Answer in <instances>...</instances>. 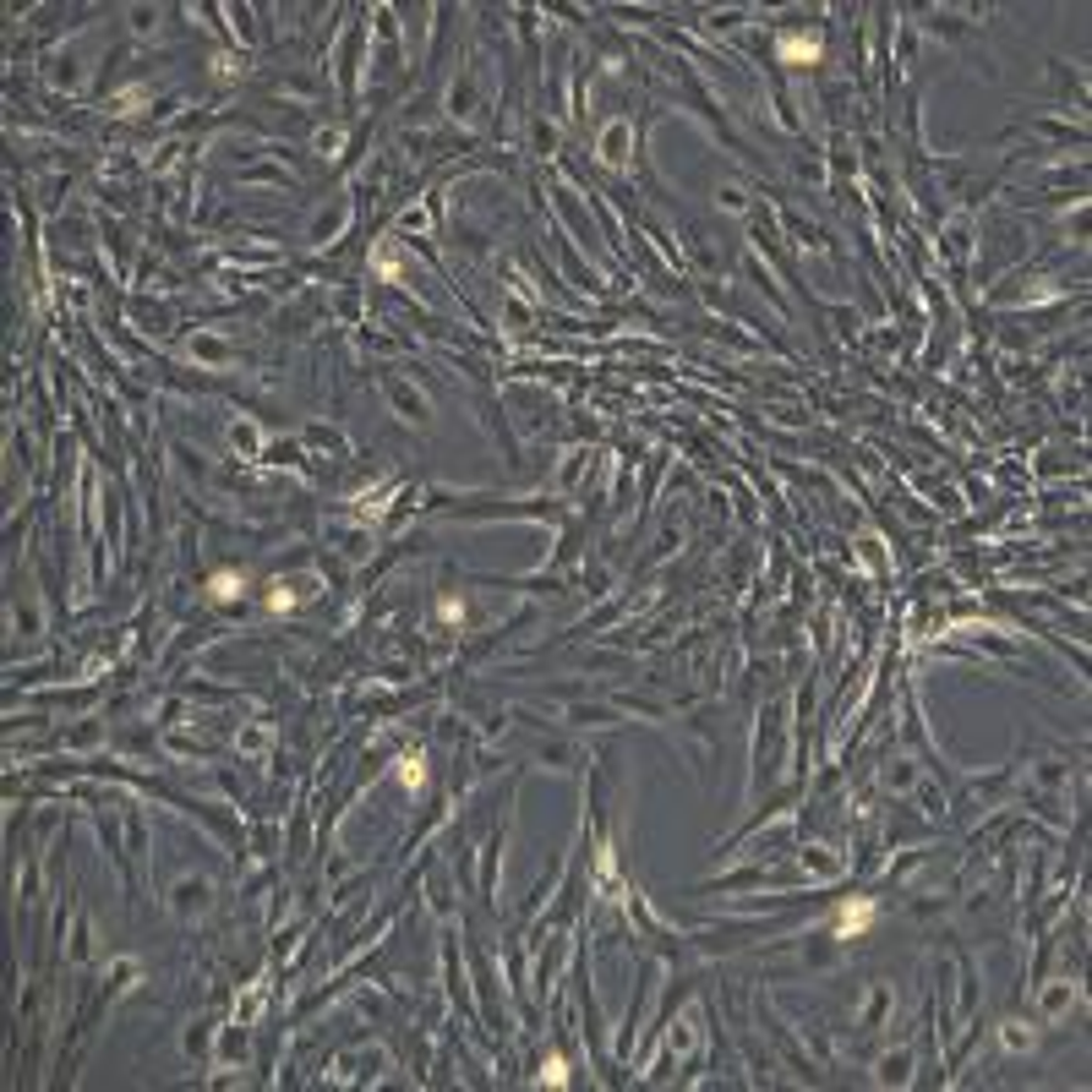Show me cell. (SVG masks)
<instances>
[{
  "mask_svg": "<svg viewBox=\"0 0 1092 1092\" xmlns=\"http://www.w3.org/2000/svg\"><path fill=\"white\" fill-rule=\"evenodd\" d=\"M126 23H131V34H137V38H148L153 28H159V6H131Z\"/></svg>",
  "mask_w": 1092,
  "mask_h": 1092,
  "instance_id": "cell-40",
  "label": "cell"
},
{
  "mask_svg": "<svg viewBox=\"0 0 1092 1092\" xmlns=\"http://www.w3.org/2000/svg\"><path fill=\"white\" fill-rule=\"evenodd\" d=\"M448 115H454V120H475V115H481V94H475V66H459V77L448 83Z\"/></svg>",
  "mask_w": 1092,
  "mask_h": 1092,
  "instance_id": "cell-16",
  "label": "cell"
},
{
  "mask_svg": "<svg viewBox=\"0 0 1092 1092\" xmlns=\"http://www.w3.org/2000/svg\"><path fill=\"white\" fill-rule=\"evenodd\" d=\"M137 983H142V962H137V956H115V962H109V983H105V994H109V999H120V994H131Z\"/></svg>",
  "mask_w": 1092,
  "mask_h": 1092,
  "instance_id": "cell-25",
  "label": "cell"
},
{
  "mask_svg": "<svg viewBox=\"0 0 1092 1092\" xmlns=\"http://www.w3.org/2000/svg\"><path fill=\"white\" fill-rule=\"evenodd\" d=\"M176 459H181V471H186V475H208V465H202V454H191L186 443H176Z\"/></svg>",
  "mask_w": 1092,
  "mask_h": 1092,
  "instance_id": "cell-45",
  "label": "cell"
},
{
  "mask_svg": "<svg viewBox=\"0 0 1092 1092\" xmlns=\"http://www.w3.org/2000/svg\"><path fill=\"white\" fill-rule=\"evenodd\" d=\"M426 896H432V912H437V917H454V896H448L443 874H432V885H426Z\"/></svg>",
  "mask_w": 1092,
  "mask_h": 1092,
  "instance_id": "cell-42",
  "label": "cell"
},
{
  "mask_svg": "<svg viewBox=\"0 0 1092 1092\" xmlns=\"http://www.w3.org/2000/svg\"><path fill=\"white\" fill-rule=\"evenodd\" d=\"M262 999H268V988H262V983L247 988V999H236V1022H247V1027L257 1022V1016H262Z\"/></svg>",
  "mask_w": 1092,
  "mask_h": 1092,
  "instance_id": "cell-38",
  "label": "cell"
},
{
  "mask_svg": "<svg viewBox=\"0 0 1092 1092\" xmlns=\"http://www.w3.org/2000/svg\"><path fill=\"white\" fill-rule=\"evenodd\" d=\"M186 355H191L197 366H208V372H224V366H236V350H230V344H224L213 328H197V333H191V339H186Z\"/></svg>",
  "mask_w": 1092,
  "mask_h": 1092,
  "instance_id": "cell-13",
  "label": "cell"
},
{
  "mask_svg": "<svg viewBox=\"0 0 1092 1092\" xmlns=\"http://www.w3.org/2000/svg\"><path fill=\"white\" fill-rule=\"evenodd\" d=\"M49 83L77 94V83H83V55H77V49H60V55L49 60Z\"/></svg>",
  "mask_w": 1092,
  "mask_h": 1092,
  "instance_id": "cell-26",
  "label": "cell"
},
{
  "mask_svg": "<svg viewBox=\"0 0 1092 1092\" xmlns=\"http://www.w3.org/2000/svg\"><path fill=\"white\" fill-rule=\"evenodd\" d=\"M967 241H973V230H967V213H962V219H951V230H945V252L962 262V257H967Z\"/></svg>",
  "mask_w": 1092,
  "mask_h": 1092,
  "instance_id": "cell-39",
  "label": "cell"
},
{
  "mask_svg": "<svg viewBox=\"0 0 1092 1092\" xmlns=\"http://www.w3.org/2000/svg\"><path fill=\"white\" fill-rule=\"evenodd\" d=\"M318 596H323L318 574H273L262 607H268V612H295V607H306V601H318Z\"/></svg>",
  "mask_w": 1092,
  "mask_h": 1092,
  "instance_id": "cell-4",
  "label": "cell"
},
{
  "mask_svg": "<svg viewBox=\"0 0 1092 1092\" xmlns=\"http://www.w3.org/2000/svg\"><path fill=\"white\" fill-rule=\"evenodd\" d=\"M236 181H241V186H279V191H290V186H295V176H284L279 165H247Z\"/></svg>",
  "mask_w": 1092,
  "mask_h": 1092,
  "instance_id": "cell-30",
  "label": "cell"
},
{
  "mask_svg": "<svg viewBox=\"0 0 1092 1092\" xmlns=\"http://www.w3.org/2000/svg\"><path fill=\"white\" fill-rule=\"evenodd\" d=\"M208 596H213V601H241V596H247V574H236V568L213 574V579H208Z\"/></svg>",
  "mask_w": 1092,
  "mask_h": 1092,
  "instance_id": "cell-33",
  "label": "cell"
},
{
  "mask_svg": "<svg viewBox=\"0 0 1092 1092\" xmlns=\"http://www.w3.org/2000/svg\"><path fill=\"white\" fill-rule=\"evenodd\" d=\"M775 55L787 66H803V60L820 55V28H798V34H775Z\"/></svg>",
  "mask_w": 1092,
  "mask_h": 1092,
  "instance_id": "cell-22",
  "label": "cell"
},
{
  "mask_svg": "<svg viewBox=\"0 0 1092 1092\" xmlns=\"http://www.w3.org/2000/svg\"><path fill=\"white\" fill-rule=\"evenodd\" d=\"M247 1055H252V1027L247 1022H230V1027H219L213 1033V1065L219 1070H236V1065H247Z\"/></svg>",
  "mask_w": 1092,
  "mask_h": 1092,
  "instance_id": "cell-9",
  "label": "cell"
},
{
  "mask_svg": "<svg viewBox=\"0 0 1092 1092\" xmlns=\"http://www.w3.org/2000/svg\"><path fill=\"white\" fill-rule=\"evenodd\" d=\"M530 153H541V159H552V153H557V126H552V120H530Z\"/></svg>",
  "mask_w": 1092,
  "mask_h": 1092,
  "instance_id": "cell-36",
  "label": "cell"
},
{
  "mask_svg": "<svg viewBox=\"0 0 1092 1092\" xmlns=\"http://www.w3.org/2000/svg\"><path fill=\"white\" fill-rule=\"evenodd\" d=\"M383 400H388V410L400 415V421H410V426H426V421H432V400H426L421 388H415L410 377H400V372L383 377Z\"/></svg>",
  "mask_w": 1092,
  "mask_h": 1092,
  "instance_id": "cell-3",
  "label": "cell"
},
{
  "mask_svg": "<svg viewBox=\"0 0 1092 1092\" xmlns=\"http://www.w3.org/2000/svg\"><path fill=\"white\" fill-rule=\"evenodd\" d=\"M999 1049H1005V1055H1033L1038 1027L1033 1022H999Z\"/></svg>",
  "mask_w": 1092,
  "mask_h": 1092,
  "instance_id": "cell-27",
  "label": "cell"
},
{
  "mask_svg": "<svg viewBox=\"0 0 1092 1092\" xmlns=\"http://www.w3.org/2000/svg\"><path fill=\"white\" fill-rule=\"evenodd\" d=\"M628 148H634V120L628 115H618V120H607L601 126V137H596V153H601V165H628Z\"/></svg>",
  "mask_w": 1092,
  "mask_h": 1092,
  "instance_id": "cell-11",
  "label": "cell"
},
{
  "mask_svg": "<svg viewBox=\"0 0 1092 1092\" xmlns=\"http://www.w3.org/2000/svg\"><path fill=\"white\" fill-rule=\"evenodd\" d=\"M912 1070H917L912 1044H896V1049H885V1055H874L869 1076H874V1087H912Z\"/></svg>",
  "mask_w": 1092,
  "mask_h": 1092,
  "instance_id": "cell-8",
  "label": "cell"
},
{
  "mask_svg": "<svg viewBox=\"0 0 1092 1092\" xmlns=\"http://www.w3.org/2000/svg\"><path fill=\"white\" fill-rule=\"evenodd\" d=\"M224 437H230L236 459H262V454H268V437H262V426L252 421V415H236V421L224 426Z\"/></svg>",
  "mask_w": 1092,
  "mask_h": 1092,
  "instance_id": "cell-18",
  "label": "cell"
},
{
  "mask_svg": "<svg viewBox=\"0 0 1092 1092\" xmlns=\"http://www.w3.org/2000/svg\"><path fill=\"white\" fill-rule=\"evenodd\" d=\"M1076 1005H1081V983H1076V978H1055V983L1038 988V1022H1044V1027H1059Z\"/></svg>",
  "mask_w": 1092,
  "mask_h": 1092,
  "instance_id": "cell-7",
  "label": "cell"
},
{
  "mask_svg": "<svg viewBox=\"0 0 1092 1092\" xmlns=\"http://www.w3.org/2000/svg\"><path fill=\"white\" fill-rule=\"evenodd\" d=\"M917 781H923V770H917L912 754H891V760L880 764V787L891 792V798H912Z\"/></svg>",
  "mask_w": 1092,
  "mask_h": 1092,
  "instance_id": "cell-14",
  "label": "cell"
},
{
  "mask_svg": "<svg viewBox=\"0 0 1092 1092\" xmlns=\"http://www.w3.org/2000/svg\"><path fill=\"white\" fill-rule=\"evenodd\" d=\"M716 202L727 213H749V191H743V186H716Z\"/></svg>",
  "mask_w": 1092,
  "mask_h": 1092,
  "instance_id": "cell-43",
  "label": "cell"
},
{
  "mask_svg": "<svg viewBox=\"0 0 1092 1092\" xmlns=\"http://www.w3.org/2000/svg\"><path fill=\"white\" fill-rule=\"evenodd\" d=\"M437 618H443V622H465V601L443 596V601H437Z\"/></svg>",
  "mask_w": 1092,
  "mask_h": 1092,
  "instance_id": "cell-46",
  "label": "cell"
},
{
  "mask_svg": "<svg viewBox=\"0 0 1092 1092\" xmlns=\"http://www.w3.org/2000/svg\"><path fill=\"white\" fill-rule=\"evenodd\" d=\"M798 869L809 874V885H836V880L846 874V863L831 852V846L809 841V846H798Z\"/></svg>",
  "mask_w": 1092,
  "mask_h": 1092,
  "instance_id": "cell-12",
  "label": "cell"
},
{
  "mask_svg": "<svg viewBox=\"0 0 1092 1092\" xmlns=\"http://www.w3.org/2000/svg\"><path fill=\"white\" fill-rule=\"evenodd\" d=\"M693 1049H699V1033H693L689 1016H678V1027L667 1033V1055H689L693 1059Z\"/></svg>",
  "mask_w": 1092,
  "mask_h": 1092,
  "instance_id": "cell-35",
  "label": "cell"
},
{
  "mask_svg": "<svg viewBox=\"0 0 1092 1092\" xmlns=\"http://www.w3.org/2000/svg\"><path fill=\"white\" fill-rule=\"evenodd\" d=\"M66 962H71V967H88V962H94V917H88V912H77V923H71Z\"/></svg>",
  "mask_w": 1092,
  "mask_h": 1092,
  "instance_id": "cell-24",
  "label": "cell"
},
{
  "mask_svg": "<svg viewBox=\"0 0 1092 1092\" xmlns=\"http://www.w3.org/2000/svg\"><path fill=\"white\" fill-rule=\"evenodd\" d=\"M328 541H339V552H344V557H366V530H344V525H333V530H328Z\"/></svg>",
  "mask_w": 1092,
  "mask_h": 1092,
  "instance_id": "cell-37",
  "label": "cell"
},
{
  "mask_svg": "<svg viewBox=\"0 0 1092 1092\" xmlns=\"http://www.w3.org/2000/svg\"><path fill=\"white\" fill-rule=\"evenodd\" d=\"M312 153H318V159H339V153H344V126H318V131H312Z\"/></svg>",
  "mask_w": 1092,
  "mask_h": 1092,
  "instance_id": "cell-34",
  "label": "cell"
},
{
  "mask_svg": "<svg viewBox=\"0 0 1092 1092\" xmlns=\"http://www.w3.org/2000/svg\"><path fill=\"white\" fill-rule=\"evenodd\" d=\"M426 224H432V219H426V208H404L400 230H404V236H426Z\"/></svg>",
  "mask_w": 1092,
  "mask_h": 1092,
  "instance_id": "cell-44",
  "label": "cell"
},
{
  "mask_svg": "<svg viewBox=\"0 0 1092 1092\" xmlns=\"http://www.w3.org/2000/svg\"><path fill=\"white\" fill-rule=\"evenodd\" d=\"M530 760L546 764V770L574 775L579 764H585V743H579V738H557V732H541V738H530Z\"/></svg>",
  "mask_w": 1092,
  "mask_h": 1092,
  "instance_id": "cell-5",
  "label": "cell"
},
{
  "mask_svg": "<svg viewBox=\"0 0 1092 1092\" xmlns=\"http://www.w3.org/2000/svg\"><path fill=\"white\" fill-rule=\"evenodd\" d=\"M874 917H880V907H874V896H852L846 907H836V923H831V934L841 945H852V940H869V928H874Z\"/></svg>",
  "mask_w": 1092,
  "mask_h": 1092,
  "instance_id": "cell-6",
  "label": "cell"
},
{
  "mask_svg": "<svg viewBox=\"0 0 1092 1092\" xmlns=\"http://www.w3.org/2000/svg\"><path fill=\"white\" fill-rule=\"evenodd\" d=\"M891 1005H896L891 983H874L869 994H863V1005H857V1027H863V1033H880V1027L891 1022Z\"/></svg>",
  "mask_w": 1092,
  "mask_h": 1092,
  "instance_id": "cell-21",
  "label": "cell"
},
{
  "mask_svg": "<svg viewBox=\"0 0 1092 1092\" xmlns=\"http://www.w3.org/2000/svg\"><path fill=\"white\" fill-rule=\"evenodd\" d=\"M912 798L923 803V814H928V820H945V798H940L934 787H928V781H917V787H912Z\"/></svg>",
  "mask_w": 1092,
  "mask_h": 1092,
  "instance_id": "cell-41",
  "label": "cell"
},
{
  "mask_svg": "<svg viewBox=\"0 0 1092 1092\" xmlns=\"http://www.w3.org/2000/svg\"><path fill=\"white\" fill-rule=\"evenodd\" d=\"M743 17H749V12H716V17H710V28H716V34H732Z\"/></svg>",
  "mask_w": 1092,
  "mask_h": 1092,
  "instance_id": "cell-47",
  "label": "cell"
},
{
  "mask_svg": "<svg viewBox=\"0 0 1092 1092\" xmlns=\"http://www.w3.org/2000/svg\"><path fill=\"white\" fill-rule=\"evenodd\" d=\"M306 448H318V454H333V459H344L350 454V437L339 432V426H306Z\"/></svg>",
  "mask_w": 1092,
  "mask_h": 1092,
  "instance_id": "cell-29",
  "label": "cell"
},
{
  "mask_svg": "<svg viewBox=\"0 0 1092 1092\" xmlns=\"http://www.w3.org/2000/svg\"><path fill=\"white\" fill-rule=\"evenodd\" d=\"M213 1033H219V1022H213V1016H202V1022L191 1016V1022H186V1038H181V1049H186L191 1059H197V1055L208 1059V1055H213Z\"/></svg>",
  "mask_w": 1092,
  "mask_h": 1092,
  "instance_id": "cell-28",
  "label": "cell"
},
{
  "mask_svg": "<svg viewBox=\"0 0 1092 1092\" xmlns=\"http://www.w3.org/2000/svg\"><path fill=\"white\" fill-rule=\"evenodd\" d=\"M552 716L563 721L568 732H601V727H622V705L618 699H574V693H563L552 705Z\"/></svg>",
  "mask_w": 1092,
  "mask_h": 1092,
  "instance_id": "cell-2",
  "label": "cell"
},
{
  "mask_svg": "<svg viewBox=\"0 0 1092 1092\" xmlns=\"http://www.w3.org/2000/svg\"><path fill=\"white\" fill-rule=\"evenodd\" d=\"M38 634H44V607H38L34 590H23V596H12V639L34 645Z\"/></svg>",
  "mask_w": 1092,
  "mask_h": 1092,
  "instance_id": "cell-15",
  "label": "cell"
},
{
  "mask_svg": "<svg viewBox=\"0 0 1092 1092\" xmlns=\"http://www.w3.org/2000/svg\"><path fill=\"white\" fill-rule=\"evenodd\" d=\"M273 732L262 727V721H247V727L236 732V754H247V760H257V754H268Z\"/></svg>",
  "mask_w": 1092,
  "mask_h": 1092,
  "instance_id": "cell-31",
  "label": "cell"
},
{
  "mask_svg": "<svg viewBox=\"0 0 1092 1092\" xmlns=\"http://www.w3.org/2000/svg\"><path fill=\"white\" fill-rule=\"evenodd\" d=\"M973 1010H978V967L973 956H956V1010H951V1022H973Z\"/></svg>",
  "mask_w": 1092,
  "mask_h": 1092,
  "instance_id": "cell-17",
  "label": "cell"
},
{
  "mask_svg": "<svg viewBox=\"0 0 1092 1092\" xmlns=\"http://www.w3.org/2000/svg\"><path fill=\"white\" fill-rule=\"evenodd\" d=\"M1027 775H1033L1038 792H1049V798H1055V792L1070 787V760H1065V754H1044L1038 764H1027Z\"/></svg>",
  "mask_w": 1092,
  "mask_h": 1092,
  "instance_id": "cell-19",
  "label": "cell"
},
{
  "mask_svg": "<svg viewBox=\"0 0 1092 1092\" xmlns=\"http://www.w3.org/2000/svg\"><path fill=\"white\" fill-rule=\"evenodd\" d=\"M803 967H809V973H831V967H841V940H836L831 928H820V934L803 940Z\"/></svg>",
  "mask_w": 1092,
  "mask_h": 1092,
  "instance_id": "cell-20",
  "label": "cell"
},
{
  "mask_svg": "<svg viewBox=\"0 0 1092 1092\" xmlns=\"http://www.w3.org/2000/svg\"><path fill=\"white\" fill-rule=\"evenodd\" d=\"M109 738V727L99 716H83V721H71V727H60V749H99V743Z\"/></svg>",
  "mask_w": 1092,
  "mask_h": 1092,
  "instance_id": "cell-23",
  "label": "cell"
},
{
  "mask_svg": "<svg viewBox=\"0 0 1092 1092\" xmlns=\"http://www.w3.org/2000/svg\"><path fill=\"white\" fill-rule=\"evenodd\" d=\"M213 902H219V885H213V874L186 869V874H176V880L165 885V912L176 917L181 928H197L202 917L213 912Z\"/></svg>",
  "mask_w": 1092,
  "mask_h": 1092,
  "instance_id": "cell-1",
  "label": "cell"
},
{
  "mask_svg": "<svg viewBox=\"0 0 1092 1092\" xmlns=\"http://www.w3.org/2000/svg\"><path fill=\"white\" fill-rule=\"evenodd\" d=\"M400 781H404V792H426L432 770H426V754H421V749H415V754H404V760H400Z\"/></svg>",
  "mask_w": 1092,
  "mask_h": 1092,
  "instance_id": "cell-32",
  "label": "cell"
},
{
  "mask_svg": "<svg viewBox=\"0 0 1092 1092\" xmlns=\"http://www.w3.org/2000/svg\"><path fill=\"white\" fill-rule=\"evenodd\" d=\"M344 224H350V202H333V208H318L312 213V219H306V247H333V241L344 236Z\"/></svg>",
  "mask_w": 1092,
  "mask_h": 1092,
  "instance_id": "cell-10",
  "label": "cell"
}]
</instances>
